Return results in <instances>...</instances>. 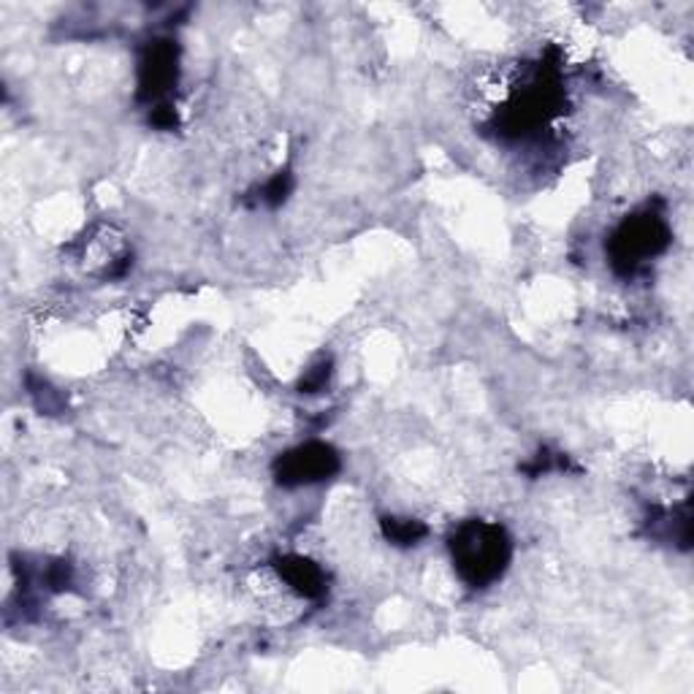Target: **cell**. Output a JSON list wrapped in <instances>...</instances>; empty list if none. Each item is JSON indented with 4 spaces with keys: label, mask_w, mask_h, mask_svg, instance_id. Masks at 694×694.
<instances>
[{
    "label": "cell",
    "mask_w": 694,
    "mask_h": 694,
    "mask_svg": "<svg viewBox=\"0 0 694 694\" xmlns=\"http://www.w3.org/2000/svg\"><path fill=\"white\" fill-rule=\"evenodd\" d=\"M336 472H340V453L325 442H306L282 453L274 462V477L285 489L312 486V483L329 481Z\"/></svg>",
    "instance_id": "cell-3"
},
{
    "label": "cell",
    "mask_w": 694,
    "mask_h": 694,
    "mask_svg": "<svg viewBox=\"0 0 694 694\" xmlns=\"http://www.w3.org/2000/svg\"><path fill=\"white\" fill-rule=\"evenodd\" d=\"M426 524L415 519H383V534L394 545H418L426 537Z\"/></svg>",
    "instance_id": "cell-6"
},
{
    "label": "cell",
    "mask_w": 694,
    "mask_h": 694,
    "mask_svg": "<svg viewBox=\"0 0 694 694\" xmlns=\"http://www.w3.org/2000/svg\"><path fill=\"white\" fill-rule=\"evenodd\" d=\"M274 567H278L280 579L288 583V586L293 589V592L301 594V597L306 600H315V597H323L325 594V575L323 570L318 567L315 562H310V559L304 556H282L274 562Z\"/></svg>",
    "instance_id": "cell-5"
},
{
    "label": "cell",
    "mask_w": 694,
    "mask_h": 694,
    "mask_svg": "<svg viewBox=\"0 0 694 694\" xmlns=\"http://www.w3.org/2000/svg\"><path fill=\"white\" fill-rule=\"evenodd\" d=\"M150 122L155 128H161V131H171V128H177V112H174V107H171V103H158L155 109H152V114H150Z\"/></svg>",
    "instance_id": "cell-9"
},
{
    "label": "cell",
    "mask_w": 694,
    "mask_h": 694,
    "mask_svg": "<svg viewBox=\"0 0 694 694\" xmlns=\"http://www.w3.org/2000/svg\"><path fill=\"white\" fill-rule=\"evenodd\" d=\"M513 543L505 526L491 521H466L451 537V559L459 579L472 589H486L505 575Z\"/></svg>",
    "instance_id": "cell-1"
},
{
    "label": "cell",
    "mask_w": 694,
    "mask_h": 694,
    "mask_svg": "<svg viewBox=\"0 0 694 694\" xmlns=\"http://www.w3.org/2000/svg\"><path fill=\"white\" fill-rule=\"evenodd\" d=\"M180 77V49L174 41H150L139 60V98L150 103H165V95Z\"/></svg>",
    "instance_id": "cell-4"
},
{
    "label": "cell",
    "mask_w": 694,
    "mask_h": 694,
    "mask_svg": "<svg viewBox=\"0 0 694 694\" xmlns=\"http://www.w3.org/2000/svg\"><path fill=\"white\" fill-rule=\"evenodd\" d=\"M291 190H293L291 171H278V174H274L272 180H269L266 185H263L261 201H263V204H269V207H280L282 201H285L288 195H291Z\"/></svg>",
    "instance_id": "cell-7"
},
{
    "label": "cell",
    "mask_w": 694,
    "mask_h": 694,
    "mask_svg": "<svg viewBox=\"0 0 694 694\" xmlns=\"http://www.w3.org/2000/svg\"><path fill=\"white\" fill-rule=\"evenodd\" d=\"M667 244H671V229L665 220L654 212H643L618 225L607 244V253L618 274H632L643 261L660 255Z\"/></svg>",
    "instance_id": "cell-2"
},
{
    "label": "cell",
    "mask_w": 694,
    "mask_h": 694,
    "mask_svg": "<svg viewBox=\"0 0 694 694\" xmlns=\"http://www.w3.org/2000/svg\"><path fill=\"white\" fill-rule=\"evenodd\" d=\"M331 378V361H321L318 366H312L310 372L301 378V394H318V391L325 389V383H329Z\"/></svg>",
    "instance_id": "cell-8"
}]
</instances>
